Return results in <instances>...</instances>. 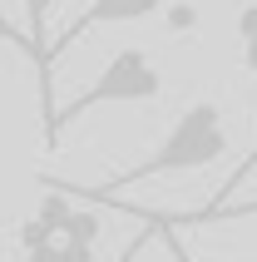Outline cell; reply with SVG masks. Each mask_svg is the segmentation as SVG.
Here are the masks:
<instances>
[{
  "mask_svg": "<svg viewBox=\"0 0 257 262\" xmlns=\"http://www.w3.org/2000/svg\"><path fill=\"white\" fill-rule=\"evenodd\" d=\"M223 154H228V124H223V109L208 104V99H198V104H188L183 114H178V124L163 134V144H158L143 163L124 168L119 178H109L104 188L84 193V198H89V203H109V198H119V193L134 188V183L168 178V173H198V168L218 163Z\"/></svg>",
  "mask_w": 257,
  "mask_h": 262,
  "instance_id": "cell-1",
  "label": "cell"
},
{
  "mask_svg": "<svg viewBox=\"0 0 257 262\" xmlns=\"http://www.w3.org/2000/svg\"><path fill=\"white\" fill-rule=\"evenodd\" d=\"M158 89H163V74H158L154 55L143 45H124V50L109 55V64L99 70V79L84 94H74L65 109H55V114L45 119V139L59 144V134L70 129L74 119H84L89 109H104V104H143V99H154Z\"/></svg>",
  "mask_w": 257,
  "mask_h": 262,
  "instance_id": "cell-2",
  "label": "cell"
},
{
  "mask_svg": "<svg viewBox=\"0 0 257 262\" xmlns=\"http://www.w3.org/2000/svg\"><path fill=\"white\" fill-rule=\"evenodd\" d=\"M158 5H163V0H89L84 10H79L70 25L55 35V45L45 50V64H50V59H59L74 40H84L89 30H99V25H134V20H148V15H158Z\"/></svg>",
  "mask_w": 257,
  "mask_h": 262,
  "instance_id": "cell-3",
  "label": "cell"
},
{
  "mask_svg": "<svg viewBox=\"0 0 257 262\" xmlns=\"http://www.w3.org/2000/svg\"><path fill=\"white\" fill-rule=\"evenodd\" d=\"M247 173H257V134H252V148H247V154H243V163H238V168H232V173H228V183H223V188H218L213 198H208V208H198V213H213V208L232 203V193H238V188H243V183H247Z\"/></svg>",
  "mask_w": 257,
  "mask_h": 262,
  "instance_id": "cell-4",
  "label": "cell"
},
{
  "mask_svg": "<svg viewBox=\"0 0 257 262\" xmlns=\"http://www.w3.org/2000/svg\"><path fill=\"white\" fill-rule=\"evenodd\" d=\"M232 218H257V198H247V203H223V208H213V213H188L183 223H232Z\"/></svg>",
  "mask_w": 257,
  "mask_h": 262,
  "instance_id": "cell-5",
  "label": "cell"
},
{
  "mask_svg": "<svg viewBox=\"0 0 257 262\" xmlns=\"http://www.w3.org/2000/svg\"><path fill=\"white\" fill-rule=\"evenodd\" d=\"M59 237H70V243H94V237H99V218H94V213H84V208H74Z\"/></svg>",
  "mask_w": 257,
  "mask_h": 262,
  "instance_id": "cell-6",
  "label": "cell"
},
{
  "mask_svg": "<svg viewBox=\"0 0 257 262\" xmlns=\"http://www.w3.org/2000/svg\"><path fill=\"white\" fill-rule=\"evenodd\" d=\"M25 262H65V248H59L55 237L50 243H35V248H25Z\"/></svg>",
  "mask_w": 257,
  "mask_h": 262,
  "instance_id": "cell-7",
  "label": "cell"
},
{
  "mask_svg": "<svg viewBox=\"0 0 257 262\" xmlns=\"http://www.w3.org/2000/svg\"><path fill=\"white\" fill-rule=\"evenodd\" d=\"M154 228H158V223H154ZM154 228H148V233H143V237H134V243H128V248L119 252V262H134V257H139V252H143V243L154 237Z\"/></svg>",
  "mask_w": 257,
  "mask_h": 262,
  "instance_id": "cell-8",
  "label": "cell"
},
{
  "mask_svg": "<svg viewBox=\"0 0 257 262\" xmlns=\"http://www.w3.org/2000/svg\"><path fill=\"white\" fill-rule=\"evenodd\" d=\"M45 5H50V0H45Z\"/></svg>",
  "mask_w": 257,
  "mask_h": 262,
  "instance_id": "cell-9",
  "label": "cell"
}]
</instances>
